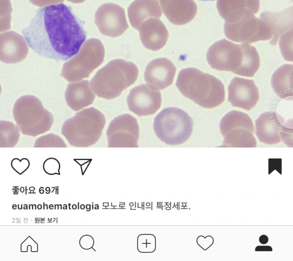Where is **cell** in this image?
Listing matches in <instances>:
<instances>
[{
  "label": "cell",
  "instance_id": "6da1fadb",
  "mask_svg": "<svg viewBox=\"0 0 293 261\" xmlns=\"http://www.w3.org/2000/svg\"><path fill=\"white\" fill-rule=\"evenodd\" d=\"M84 23L71 6L61 3L39 9L22 33L39 56L66 61L78 52L87 38Z\"/></svg>",
  "mask_w": 293,
  "mask_h": 261
},
{
  "label": "cell",
  "instance_id": "7a4b0ae2",
  "mask_svg": "<svg viewBox=\"0 0 293 261\" xmlns=\"http://www.w3.org/2000/svg\"><path fill=\"white\" fill-rule=\"evenodd\" d=\"M176 85L183 96L204 108H214L225 100L222 82L214 75L195 68L182 69Z\"/></svg>",
  "mask_w": 293,
  "mask_h": 261
},
{
  "label": "cell",
  "instance_id": "3957f363",
  "mask_svg": "<svg viewBox=\"0 0 293 261\" xmlns=\"http://www.w3.org/2000/svg\"><path fill=\"white\" fill-rule=\"evenodd\" d=\"M138 74V67L134 63L115 59L96 73L90 82V87L98 97L112 99L132 85Z\"/></svg>",
  "mask_w": 293,
  "mask_h": 261
},
{
  "label": "cell",
  "instance_id": "277c9868",
  "mask_svg": "<svg viewBox=\"0 0 293 261\" xmlns=\"http://www.w3.org/2000/svg\"><path fill=\"white\" fill-rule=\"evenodd\" d=\"M104 115L91 107L75 113L66 120L62 126L61 133L72 146L87 147L99 139L105 125Z\"/></svg>",
  "mask_w": 293,
  "mask_h": 261
},
{
  "label": "cell",
  "instance_id": "5b68a950",
  "mask_svg": "<svg viewBox=\"0 0 293 261\" xmlns=\"http://www.w3.org/2000/svg\"><path fill=\"white\" fill-rule=\"evenodd\" d=\"M13 114L23 135L36 137L48 131L54 123L53 115L43 107L39 98L27 95L15 102Z\"/></svg>",
  "mask_w": 293,
  "mask_h": 261
},
{
  "label": "cell",
  "instance_id": "8992f818",
  "mask_svg": "<svg viewBox=\"0 0 293 261\" xmlns=\"http://www.w3.org/2000/svg\"><path fill=\"white\" fill-rule=\"evenodd\" d=\"M193 119L183 110L175 107L163 109L154 118L153 129L156 136L168 145H180L191 136Z\"/></svg>",
  "mask_w": 293,
  "mask_h": 261
},
{
  "label": "cell",
  "instance_id": "52a82bcc",
  "mask_svg": "<svg viewBox=\"0 0 293 261\" xmlns=\"http://www.w3.org/2000/svg\"><path fill=\"white\" fill-rule=\"evenodd\" d=\"M104 46L100 40L88 39L78 52L63 66L61 75L69 82L87 78L103 61Z\"/></svg>",
  "mask_w": 293,
  "mask_h": 261
},
{
  "label": "cell",
  "instance_id": "ba28073f",
  "mask_svg": "<svg viewBox=\"0 0 293 261\" xmlns=\"http://www.w3.org/2000/svg\"><path fill=\"white\" fill-rule=\"evenodd\" d=\"M220 129L224 140L221 147H255L254 125L251 118L245 113L232 110L221 120Z\"/></svg>",
  "mask_w": 293,
  "mask_h": 261
},
{
  "label": "cell",
  "instance_id": "9c48e42d",
  "mask_svg": "<svg viewBox=\"0 0 293 261\" xmlns=\"http://www.w3.org/2000/svg\"><path fill=\"white\" fill-rule=\"evenodd\" d=\"M226 37L236 42L252 43L272 38V32L264 20L254 14L245 15L235 23L226 22L224 25Z\"/></svg>",
  "mask_w": 293,
  "mask_h": 261
},
{
  "label": "cell",
  "instance_id": "30bf717a",
  "mask_svg": "<svg viewBox=\"0 0 293 261\" xmlns=\"http://www.w3.org/2000/svg\"><path fill=\"white\" fill-rule=\"evenodd\" d=\"M245 43L236 44L225 39L211 45L206 54L210 67L220 71L236 74L243 62Z\"/></svg>",
  "mask_w": 293,
  "mask_h": 261
},
{
  "label": "cell",
  "instance_id": "8fae6325",
  "mask_svg": "<svg viewBox=\"0 0 293 261\" xmlns=\"http://www.w3.org/2000/svg\"><path fill=\"white\" fill-rule=\"evenodd\" d=\"M287 124L278 113L264 112L255 121V134L260 142L267 144H275L281 140L287 144L292 137V128Z\"/></svg>",
  "mask_w": 293,
  "mask_h": 261
},
{
  "label": "cell",
  "instance_id": "7c38bea8",
  "mask_svg": "<svg viewBox=\"0 0 293 261\" xmlns=\"http://www.w3.org/2000/svg\"><path fill=\"white\" fill-rule=\"evenodd\" d=\"M106 135L109 147H138V121L128 114L117 116L110 122Z\"/></svg>",
  "mask_w": 293,
  "mask_h": 261
},
{
  "label": "cell",
  "instance_id": "4fadbf2b",
  "mask_svg": "<svg viewBox=\"0 0 293 261\" xmlns=\"http://www.w3.org/2000/svg\"><path fill=\"white\" fill-rule=\"evenodd\" d=\"M95 22L102 34L111 37L121 35L128 28L124 9L111 3L102 4L98 8Z\"/></svg>",
  "mask_w": 293,
  "mask_h": 261
},
{
  "label": "cell",
  "instance_id": "5bb4252c",
  "mask_svg": "<svg viewBox=\"0 0 293 261\" xmlns=\"http://www.w3.org/2000/svg\"><path fill=\"white\" fill-rule=\"evenodd\" d=\"M161 92L144 84L131 89L127 97L129 110L139 116L154 114L161 107Z\"/></svg>",
  "mask_w": 293,
  "mask_h": 261
},
{
  "label": "cell",
  "instance_id": "9a60e30c",
  "mask_svg": "<svg viewBox=\"0 0 293 261\" xmlns=\"http://www.w3.org/2000/svg\"><path fill=\"white\" fill-rule=\"evenodd\" d=\"M228 101L233 107L250 110L259 100V91L252 80L235 76L228 86Z\"/></svg>",
  "mask_w": 293,
  "mask_h": 261
},
{
  "label": "cell",
  "instance_id": "2e32d148",
  "mask_svg": "<svg viewBox=\"0 0 293 261\" xmlns=\"http://www.w3.org/2000/svg\"><path fill=\"white\" fill-rule=\"evenodd\" d=\"M176 68L170 60L160 58L153 60L147 65L144 79L147 85L156 90H163L171 85Z\"/></svg>",
  "mask_w": 293,
  "mask_h": 261
},
{
  "label": "cell",
  "instance_id": "e0dca14e",
  "mask_svg": "<svg viewBox=\"0 0 293 261\" xmlns=\"http://www.w3.org/2000/svg\"><path fill=\"white\" fill-rule=\"evenodd\" d=\"M29 53L26 40L14 31L0 35V60L6 64H15L25 59Z\"/></svg>",
  "mask_w": 293,
  "mask_h": 261
},
{
  "label": "cell",
  "instance_id": "ac0fdd59",
  "mask_svg": "<svg viewBox=\"0 0 293 261\" xmlns=\"http://www.w3.org/2000/svg\"><path fill=\"white\" fill-rule=\"evenodd\" d=\"M139 31L140 38L144 46L153 51L163 47L169 36L166 27L157 18H149L144 20Z\"/></svg>",
  "mask_w": 293,
  "mask_h": 261
},
{
  "label": "cell",
  "instance_id": "d6986e66",
  "mask_svg": "<svg viewBox=\"0 0 293 261\" xmlns=\"http://www.w3.org/2000/svg\"><path fill=\"white\" fill-rule=\"evenodd\" d=\"M260 0H217V8L225 22L235 23L245 15L256 14L259 9Z\"/></svg>",
  "mask_w": 293,
  "mask_h": 261
},
{
  "label": "cell",
  "instance_id": "ffe728a7",
  "mask_svg": "<svg viewBox=\"0 0 293 261\" xmlns=\"http://www.w3.org/2000/svg\"><path fill=\"white\" fill-rule=\"evenodd\" d=\"M164 14L175 25L190 22L196 16L197 6L193 0H159Z\"/></svg>",
  "mask_w": 293,
  "mask_h": 261
},
{
  "label": "cell",
  "instance_id": "44dd1931",
  "mask_svg": "<svg viewBox=\"0 0 293 261\" xmlns=\"http://www.w3.org/2000/svg\"><path fill=\"white\" fill-rule=\"evenodd\" d=\"M66 103L74 111H78L91 105L95 95L89 81L84 80L69 83L65 92Z\"/></svg>",
  "mask_w": 293,
  "mask_h": 261
},
{
  "label": "cell",
  "instance_id": "7402d4cb",
  "mask_svg": "<svg viewBox=\"0 0 293 261\" xmlns=\"http://www.w3.org/2000/svg\"><path fill=\"white\" fill-rule=\"evenodd\" d=\"M292 7L279 12H263L260 18L265 21L272 33L270 43L275 45L279 37L292 29Z\"/></svg>",
  "mask_w": 293,
  "mask_h": 261
},
{
  "label": "cell",
  "instance_id": "603a6c76",
  "mask_svg": "<svg viewBox=\"0 0 293 261\" xmlns=\"http://www.w3.org/2000/svg\"><path fill=\"white\" fill-rule=\"evenodd\" d=\"M127 12L131 26L138 31L144 20L149 18H159L162 14L157 0H135Z\"/></svg>",
  "mask_w": 293,
  "mask_h": 261
},
{
  "label": "cell",
  "instance_id": "cb8c5ba5",
  "mask_svg": "<svg viewBox=\"0 0 293 261\" xmlns=\"http://www.w3.org/2000/svg\"><path fill=\"white\" fill-rule=\"evenodd\" d=\"M292 64H284L278 68L271 77V85L274 92L281 98H292Z\"/></svg>",
  "mask_w": 293,
  "mask_h": 261
},
{
  "label": "cell",
  "instance_id": "d4e9b609",
  "mask_svg": "<svg viewBox=\"0 0 293 261\" xmlns=\"http://www.w3.org/2000/svg\"><path fill=\"white\" fill-rule=\"evenodd\" d=\"M244 43L243 62L236 74L247 77H252L259 69L260 58L255 47L248 43Z\"/></svg>",
  "mask_w": 293,
  "mask_h": 261
},
{
  "label": "cell",
  "instance_id": "484cf974",
  "mask_svg": "<svg viewBox=\"0 0 293 261\" xmlns=\"http://www.w3.org/2000/svg\"><path fill=\"white\" fill-rule=\"evenodd\" d=\"M19 128L12 122L0 121L1 147H12L18 143L20 137Z\"/></svg>",
  "mask_w": 293,
  "mask_h": 261
},
{
  "label": "cell",
  "instance_id": "4316f807",
  "mask_svg": "<svg viewBox=\"0 0 293 261\" xmlns=\"http://www.w3.org/2000/svg\"><path fill=\"white\" fill-rule=\"evenodd\" d=\"M35 147H66L63 140L59 136L50 134L39 137L35 141Z\"/></svg>",
  "mask_w": 293,
  "mask_h": 261
},
{
  "label": "cell",
  "instance_id": "83f0119b",
  "mask_svg": "<svg viewBox=\"0 0 293 261\" xmlns=\"http://www.w3.org/2000/svg\"><path fill=\"white\" fill-rule=\"evenodd\" d=\"M43 168L44 172L49 175L60 174V164L55 159H48L44 161Z\"/></svg>",
  "mask_w": 293,
  "mask_h": 261
},
{
  "label": "cell",
  "instance_id": "f1b7e54d",
  "mask_svg": "<svg viewBox=\"0 0 293 261\" xmlns=\"http://www.w3.org/2000/svg\"><path fill=\"white\" fill-rule=\"evenodd\" d=\"M30 162L26 159H22L20 160L18 159H14L11 162L12 168L19 174L24 173L29 167Z\"/></svg>",
  "mask_w": 293,
  "mask_h": 261
},
{
  "label": "cell",
  "instance_id": "f546056e",
  "mask_svg": "<svg viewBox=\"0 0 293 261\" xmlns=\"http://www.w3.org/2000/svg\"><path fill=\"white\" fill-rule=\"evenodd\" d=\"M79 243L81 248L88 250L92 247L94 244V240L91 236L86 234L80 238Z\"/></svg>",
  "mask_w": 293,
  "mask_h": 261
},
{
  "label": "cell",
  "instance_id": "4dcf8cb0",
  "mask_svg": "<svg viewBox=\"0 0 293 261\" xmlns=\"http://www.w3.org/2000/svg\"><path fill=\"white\" fill-rule=\"evenodd\" d=\"M32 4L37 7H45L46 6L62 3L64 0H29Z\"/></svg>",
  "mask_w": 293,
  "mask_h": 261
},
{
  "label": "cell",
  "instance_id": "1f68e13d",
  "mask_svg": "<svg viewBox=\"0 0 293 261\" xmlns=\"http://www.w3.org/2000/svg\"><path fill=\"white\" fill-rule=\"evenodd\" d=\"M255 251H272V248L270 246H258L255 248Z\"/></svg>",
  "mask_w": 293,
  "mask_h": 261
},
{
  "label": "cell",
  "instance_id": "d6a6232c",
  "mask_svg": "<svg viewBox=\"0 0 293 261\" xmlns=\"http://www.w3.org/2000/svg\"><path fill=\"white\" fill-rule=\"evenodd\" d=\"M269 241V238L267 236L262 234L260 236L259 238V242L262 244H266Z\"/></svg>",
  "mask_w": 293,
  "mask_h": 261
},
{
  "label": "cell",
  "instance_id": "836d02e7",
  "mask_svg": "<svg viewBox=\"0 0 293 261\" xmlns=\"http://www.w3.org/2000/svg\"><path fill=\"white\" fill-rule=\"evenodd\" d=\"M67 1L68 2H71L72 3L79 4V3H83L86 0H67Z\"/></svg>",
  "mask_w": 293,
  "mask_h": 261
},
{
  "label": "cell",
  "instance_id": "e575fe53",
  "mask_svg": "<svg viewBox=\"0 0 293 261\" xmlns=\"http://www.w3.org/2000/svg\"><path fill=\"white\" fill-rule=\"evenodd\" d=\"M39 192H40V193L43 194V193H44V190H41V189H39Z\"/></svg>",
  "mask_w": 293,
  "mask_h": 261
},
{
  "label": "cell",
  "instance_id": "d590c367",
  "mask_svg": "<svg viewBox=\"0 0 293 261\" xmlns=\"http://www.w3.org/2000/svg\"><path fill=\"white\" fill-rule=\"evenodd\" d=\"M76 204H73V205H72V208H73V209H76Z\"/></svg>",
  "mask_w": 293,
  "mask_h": 261
},
{
  "label": "cell",
  "instance_id": "8d00e7d4",
  "mask_svg": "<svg viewBox=\"0 0 293 261\" xmlns=\"http://www.w3.org/2000/svg\"><path fill=\"white\" fill-rule=\"evenodd\" d=\"M37 207L38 209H41L42 207V206L41 204H38Z\"/></svg>",
  "mask_w": 293,
  "mask_h": 261
},
{
  "label": "cell",
  "instance_id": "74e56055",
  "mask_svg": "<svg viewBox=\"0 0 293 261\" xmlns=\"http://www.w3.org/2000/svg\"><path fill=\"white\" fill-rule=\"evenodd\" d=\"M45 190H46V191H50V189H49L48 187H46V188L45 189Z\"/></svg>",
  "mask_w": 293,
  "mask_h": 261
},
{
  "label": "cell",
  "instance_id": "f35d334b",
  "mask_svg": "<svg viewBox=\"0 0 293 261\" xmlns=\"http://www.w3.org/2000/svg\"><path fill=\"white\" fill-rule=\"evenodd\" d=\"M21 192H23V191H24L23 187H21Z\"/></svg>",
  "mask_w": 293,
  "mask_h": 261
},
{
  "label": "cell",
  "instance_id": "ab89813d",
  "mask_svg": "<svg viewBox=\"0 0 293 261\" xmlns=\"http://www.w3.org/2000/svg\"><path fill=\"white\" fill-rule=\"evenodd\" d=\"M200 1H215V0H200Z\"/></svg>",
  "mask_w": 293,
  "mask_h": 261
}]
</instances>
